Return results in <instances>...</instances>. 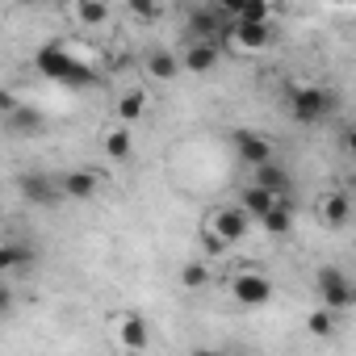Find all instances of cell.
Segmentation results:
<instances>
[{"mask_svg": "<svg viewBox=\"0 0 356 356\" xmlns=\"http://www.w3.org/2000/svg\"><path fill=\"white\" fill-rule=\"evenodd\" d=\"M130 13H134V17H143V22H155L163 9H159V5H151V0H130Z\"/></svg>", "mask_w": 356, "mask_h": 356, "instance_id": "24", "label": "cell"}, {"mask_svg": "<svg viewBox=\"0 0 356 356\" xmlns=\"http://www.w3.org/2000/svg\"><path fill=\"white\" fill-rule=\"evenodd\" d=\"M105 155H109V159H126V155H130V134H126V130H113V134L105 138Z\"/></svg>", "mask_w": 356, "mask_h": 356, "instance_id": "21", "label": "cell"}, {"mask_svg": "<svg viewBox=\"0 0 356 356\" xmlns=\"http://www.w3.org/2000/svg\"><path fill=\"white\" fill-rule=\"evenodd\" d=\"M260 227H264L273 239L289 235V227H293V202H289V197H277V202H273V210L260 218Z\"/></svg>", "mask_w": 356, "mask_h": 356, "instance_id": "11", "label": "cell"}, {"mask_svg": "<svg viewBox=\"0 0 356 356\" xmlns=\"http://www.w3.org/2000/svg\"><path fill=\"white\" fill-rule=\"evenodd\" d=\"M9 306H13V289L0 281V314H9Z\"/></svg>", "mask_w": 356, "mask_h": 356, "instance_id": "25", "label": "cell"}, {"mask_svg": "<svg viewBox=\"0 0 356 356\" xmlns=\"http://www.w3.org/2000/svg\"><path fill=\"white\" fill-rule=\"evenodd\" d=\"M214 63H218V47H214V42H189V47H185V59H181V67H189V72L206 76Z\"/></svg>", "mask_w": 356, "mask_h": 356, "instance_id": "12", "label": "cell"}, {"mask_svg": "<svg viewBox=\"0 0 356 356\" xmlns=\"http://www.w3.org/2000/svg\"><path fill=\"white\" fill-rule=\"evenodd\" d=\"M231 293H235L239 306H264V302L273 298V285H268V277H260V273H239V277L231 281Z\"/></svg>", "mask_w": 356, "mask_h": 356, "instance_id": "6", "label": "cell"}, {"mask_svg": "<svg viewBox=\"0 0 356 356\" xmlns=\"http://www.w3.org/2000/svg\"><path fill=\"white\" fill-rule=\"evenodd\" d=\"M323 218H327L331 227H343V222L352 218V197H348V193H331V197L323 202Z\"/></svg>", "mask_w": 356, "mask_h": 356, "instance_id": "16", "label": "cell"}, {"mask_svg": "<svg viewBox=\"0 0 356 356\" xmlns=\"http://www.w3.org/2000/svg\"><path fill=\"white\" fill-rule=\"evenodd\" d=\"M273 202H277V197H273V193H264V189H256V185H252V189H243V214H248V218H252V214H256V218H264V214L273 210Z\"/></svg>", "mask_w": 356, "mask_h": 356, "instance_id": "17", "label": "cell"}, {"mask_svg": "<svg viewBox=\"0 0 356 356\" xmlns=\"http://www.w3.org/2000/svg\"><path fill=\"white\" fill-rule=\"evenodd\" d=\"M256 189H264L273 197H289L293 181H289V172L281 163H264V168H256Z\"/></svg>", "mask_w": 356, "mask_h": 356, "instance_id": "10", "label": "cell"}, {"mask_svg": "<svg viewBox=\"0 0 356 356\" xmlns=\"http://www.w3.org/2000/svg\"><path fill=\"white\" fill-rule=\"evenodd\" d=\"M314 285H318L323 310H348V306H352V281L343 277V268L323 264V268H318V277H314Z\"/></svg>", "mask_w": 356, "mask_h": 356, "instance_id": "3", "label": "cell"}, {"mask_svg": "<svg viewBox=\"0 0 356 356\" xmlns=\"http://www.w3.org/2000/svg\"><path fill=\"white\" fill-rule=\"evenodd\" d=\"M306 327H310V335H335V318H331V310H314L310 318H306Z\"/></svg>", "mask_w": 356, "mask_h": 356, "instance_id": "22", "label": "cell"}, {"mask_svg": "<svg viewBox=\"0 0 356 356\" xmlns=\"http://www.w3.org/2000/svg\"><path fill=\"white\" fill-rule=\"evenodd\" d=\"M9 122H13V130H22L26 138H34V134H42V126H47V118H42V109H34V105H26V101H17V109L9 113Z\"/></svg>", "mask_w": 356, "mask_h": 356, "instance_id": "14", "label": "cell"}, {"mask_svg": "<svg viewBox=\"0 0 356 356\" xmlns=\"http://www.w3.org/2000/svg\"><path fill=\"white\" fill-rule=\"evenodd\" d=\"M231 143H235V155H239L248 168H264V163H273V147H268L264 134L239 126V130H231Z\"/></svg>", "mask_w": 356, "mask_h": 356, "instance_id": "5", "label": "cell"}, {"mask_svg": "<svg viewBox=\"0 0 356 356\" xmlns=\"http://www.w3.org/2000/svg\"><path fill=\"white\" fill-rule=\"evenodd\" d=\"M143 105H147V97L134 88V92H126L122 101H118V113H122V122H134V118H143Z\"/></svg>", "mask_w": 356, "mask_h": 356, "instance_id": "20", "label": "cell"}, {"mask_svg": "<svg viewBox=\"0 0 356 356\" xmlns=\"http://www.w3.org/2000/svg\"><path fill=\"white\" fill-rule=\"evenodd\" d=\"M59 197H72V202H88L97 197V176L88 168H72L63 181H59Z\"/></svg>", "mask_w": 356, "mask_h": 356, "instance_id": "9", "label": "cell"}, {"mask_svg": "<svg viewBox=\"0 0 356 356\" xmlns=\"http://www.w3.org/2000/svg\"><path fill=\"white\" fill-rule=\"evenodd\" d=\"M331 109H335V97H331L327 88H318V84L289 88V113H293V122H302V126H314V122H323Z\"/></svg>", "mask_w": 356, "mask_h": 356, "instance_id": "2", "label": "cell"}, {"mask_svg": "<svg viewBox=\"0 0 356 356\" xmlns=\"http://www.w3.org/2000/svg\"><path fill=\"white\" fill-rule=\"evenodd\" d=\"M17 109V97L13 92H0V113H13Z\"/></svg>", "mask_w": 356, "mask_h": 356, "instance_id": "26", "label": "cell"}, {"mask_svg": "<svg viewBox=\"0 0 356 356\" xmlns=\"http://www.w3.org/2000/svg\"><path fill=\"white\" fill-rule=\"evenodd\" d=\"M17 189H22V202H30L38 210H47V206L59 202V181L47 176V172H26L22 181H17Z\"/></svg>", "mask_w": 356, "mask_h": 356, "instance_id": "4", "label": "cell"}, {"mask_svg": "<svg viewBox=\"0 0 356 356\" xmlns=\"http://www.w3.org/2000/svg\"><path fill=\"white\" fill-rule=\"evenodd\" d=\"M147 72H151L155 80H172L176 72H181V63H176V55H168V51H155V55L147 59Z\"/></svg>", "mask_w": 356, "mask_h": 356, "instance_id": "18", "label": "cell"}, {"mask_svg": "<svg viewBox=\"0 0 356 356\" xmlns=\"http://www.w3.org/2000/svg\"><path fill=\"white\" fill-rule=\"evenodd\" d=\"M34 67H38L47 80H55V84H67V88H88V84H97V72H92L88 63L72 59L63 42H47V47H38V55H34Z\"/></svg>", "mask_w": 356, "mask_h": 356, "instance_id": "1", "label": "cell"}, {"mask_svg": "<svg viewBox=\"0 0 356 356\" xmlns=\"http://www.w3.org/2000/svg\"><path fill=\"white\" fill-rule=\"evenodd\" d=\"M118 339L130 348V352H143L147 348V323H143V314H122V323H118Z\"/></svg>", "mask_w": 356, "mask_h": 356, "instance_id": "13", "label": "cell"}, {"mask_svg": "<svg viewBox=\"0 0 356 356\" xmlns=\"http://www.w3.org/2000/svg\"><path fill=\"white\" fill-rule=\"evenodd\" d=\"M34 264V248H26V243H0V273H22V268H30Z\"/></svg>", "mask_w": 356, "mask_h": 356, "instance_id": "15", "label": "cell"}, {"mask_svg": "<svg viewBox=\"0 0 356 356\" xmlns=\"http://www.w3.org/2000/svg\"><path fill=\"white\" fill-rule=\"evenodd\" d=\"M193 356H227V352H214V348H197Z\"/></svg>", "mask_w": 356, "mask_h": 356, "instance_id": "27", "label": "cell"}, {"mask_svg": "<svg viewBox=\"0 0 356 356\" xmlns=\"http://www.w3.org/2000/svg\"><path fill=\"white\" fill-rule=\"evenodd\" d=\"M231 38L243 51H264L273 42V22H231Z\"/></svg>", "mask_w": 356, "mask_h": 356, "instance_id": "8", "label": "cell"}, {"mask_svg": "<svg viewBox=\"0 0 356 356\" xmlns=\"http://www.w3.org/2000/svg\"><path fill=\"white\" fill-rule=\"evenodd\" d=\"M76 17L84 26H101V22H109V5H101V0H84V5H76Z\"/></svg>", "mask_w": 356, "mask_h": 356, "instance_id": "19", "label": "cell"}, {"mask_svg": "<svg viewBox=\"0 0 356 356\" xmlns=\"http://www.w3.org/2000/svg\"><path fill=\"white\" fill-rule=\"evenodd\" d=\"M181 281H185L189 289H202V285L210 281V268H206V264H185V268H181Z\"/></svg>", "mask_w": 356, "mask_h": 356, "instance_id": "23", "label": "cell"}, {"mask_svg": "<svg viewBox=\"0 0 356 356\" xmlns=\"http://www.w3.org/2000/svg\"><path fill=\"white\" fill-rule=\"evenodd\" d=\"M248 227H252V218H248L243 210H218L214 222H210V235L227 248V243H239V239L248 235Z\"/></svg>", "mask_w": 356, "mask_h": 356, "instance_id": "7", "label": "cell"}]
</instances>
